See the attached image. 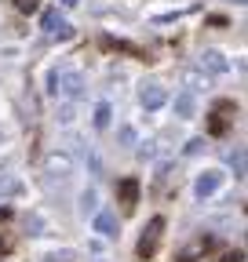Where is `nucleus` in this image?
Masks as SVG:
<instances>
[{
  "mask_svg": "<svg viewBox=\"0 0 248 262\" xmlns=\"http://www.w3.org/2000/svg\"><path fill=\"white\" fill-rule=\"evenodd\" d=\"M48 91L66 95L70 102H77V98H84V77L77 70H51L48 73Z\"/></svg>",
  "mask_w": 248,
  "mask_h": 262,
  "instance_id": "obj_1",
  "label": "nucleus"
},
{
  "mask_svg": "<svg viewBox=\"0 0 248 262\" xmlns=\"http://www.w3.org/2000/svg\"><path fill=\"white\" fill-rule=\"evenodd\" d=\"M161 233H164V219H161V215H153V219L146 222V229H142V237H139V248H135V251H139L142 258H150L153 251H157Z\"/></svg>",
  "mask_w": 248,
  "mask_h": 262,
  "instance_id": "obj_2",
  "label": "nucleus"
},
{
  "mask_svg": "<svg viewBox=\"0 0 248 262\" xmlns=\"http://www.w3.org/2000/svg\"><path fill=\"white\" fill-rule=\"evenodd\" d=\"M164 102H168V91H164V84H157V80H146V84L139 88V106H142L146 113L161 110Z\"/></svg>",
  "mask_w": 248,
  "mask_h": 262,
  "instance_id": "obj_3",
  "label": "nucleus"
},
{
  "mask_svg": "<svg viewBox=\"0 0 248 262\" xmlns=\"http://www.w3.org/2000/svg\"><path fill=\"white\" fill-rule=\"evenodd\" d=\"M40 29L48 33V37H55V40H70L73 37V26L58 15V8H51V11H44V18H40Z\"/></svg>",
  "mask_w": 248,
  "mask_h": 262,
  "instance_id": "obj_4",
  "label": "nucleus"
},
{
  "mask_svg": "<svg viewBox=\"0 0 248 262\" xmlns=\"http://www.w3.org/2000/svg\"><path fill=\"white\" fill-rule=\"evenodd\" d=\"M197 70L201 73H212V77H223V73H230V58L223 51L208 48V51H201V66H197Z\"/></svg>",
  "mask_w": 248,
  "mask_h": 262,
  "instance_id": "obj_5",
  "label": "nucleus"
},
{
  "mask_svg": "<svg viewBox=\"0 0 248 262\" xmlns=\"http://www.w3.org/2000/svg\"><path fill=\"white\" fill-rule=\"evenodd\" d=\"M44 175L48 179H70L73 175V157L70 153H51L44 160Z\"/></svg>",
  "mask_w": 248,
  "mask_h": 262,
  "instance_id": "obj_6",
  "label": "nucleus"
},
{
  "mask_svg": "<svg viewBox=\"0 0 248 262\" xmlns=\"http://www.w3.org/2000/svg\"><path fill=\"white\" fill-rule=\"evenodd\" d=\"M219 186H223V171H215V168H208V171H201V175L194 179V193H197V201L212 196Z\"/></svg>",
  "mask_w": 248,
  "mask_h": 262,
  "instance_id": "obj_7",
  "label": "nucleus"
},
{
  "mask_svg": "<svg viewBox=\"0 0 248 262\" xmlns=\"http://www.w3.org/2000/svg\"><path fill=\"white\" fill-rule=\"evenodd\" d=\"M172 110H175L179 120H190V117L197 113V98H194V91H179L175 102H172Z\"/></svg>",
  "mask_w": 248,
  "mask_h": 262,
  "instance_id": "obj_8",
  "label": "nucleus"
},
{
  "mask_svg": "<svg viewBox=\"0 0 248 262\" xmlns=\"http://www.w3.org/2000/svg\"><path fill=\"white\" fill-rule=\"evenodd\" d=\"M91 226H95V233H102V237H117V215L113 211H95L91 215Z\"/></svg>",
  "mask_w": 248,
  "mask_h": 262,
  "instance_id": "obj_9",
  "label": "nucleus"
},
{
  "mask_svg": "<svg viewBox=\"0 0 248 262\" xmlns=\"http://www.w3.org/2000/svg\"><path fill=\"white\" fill-rule=\"evenodd\" d=\"M237 110H234V102H215V110H212V131L219 135V131H226V124H230V117H234Z\"/></svg>",
  "mask_w": 248,
  "mask_h": 262,
  "instance_id": "obj_10",
  "label": "nucleus"
},
{
  "mask_svg": "<svg viewBox=\"0 0 248 262\" xmlns=\"http://www.w3.org/2000/svg\"><path fill=\"white\" fill-rule=\"evenodd\" d=\"M179 77H182V88H186V91H201V88H208V73H201V70H182Z\"/></svg>",
  "mask_w": 248,
  "mask_h": 262,
  "instance_id": "obj_11",
  "label": "nucleus"
},
{
  "mask_svg": "<svg viewBox=\"0 0 248 262\" xmlns=\"http://www.w3.org/2000/svg\"><path fill=\"white\" fill-rule=\"evenodd\" d=\"M135 196H139V182H135V179H124V182H120V201H124V208H135Z\"/></svg>",
  "mask_w": 248,
  "mask_h": 262,
  "instance_id": "obj_12",
  "label": "nucleus"
},
{
  "mask_svg": "<svg viewBox=\"0 0 248 262\" xmlns=\"http://www.w3.org/2000/svg\"><path fill=\"white\" fill-rule=\"evenodd\" d=\"M26 229H29V237H44V229H48L44 215H40V211H29V215H26Z\"/></svg>",
  "mask_w": 248,
  "mask_h": 262,
  "instance_id": "obj_13",
  "label": "nucleus"
},
{
  "mask_svg": "<svg viewBox=\"0 0 248 262\" xmlns=\"http://www.w3.org/2000/svg\"><path fill=\"white\" fill-rule=\"evenodd\" d=\"M110 120H113V106H110V102H99V106H95V117H91V124H95V127H110Z\"/></svg>",
  "mask_w": 248,
  "mask_h": 262,
  "instance_id": "obj_14",
  "label": "nucleus"
},
{
  "mask_svg": "<svg viewBox=\"0 0 248 262\" xmlns=\"http://www.w3.org/2000/svg\"><path fill=\"white\" fill-rule=\"evenodd\" d=\"M95 204H99V193L95 189H84L80 193V215H95Z\"/></svg>",
  "mask_w": 248,
  "mask_h": 262,
  "instance_id": "obj_15",
  "label": "nucleus"
},
{
  "mask_svg": "<svg viewBox=\"0 0 248 262\" xmlns=\"http://www.w3.org/2000/svg\"><path fill=\"white\" fill-rule=\"evenodd\" d=\"M230 168H234V179H244V149L241 146L230 153Z\"/></svg>",
  "mask_w": 248,
  "mask_h": 262,
  "instance_id": "obj_16",
  "label": "nucleus"
},
{
  "mask_svg": "<svg viewBox=\"0 0 248 262\" xmlns=\"http://www.w3.org/2000/svg\"><path fill=\"white\" fill-rule=\"evenodd\" d=\"M73 117H77V110H73V102H66V106H62V110L55 113V120H58V124H73Z\"/></svg>",
  "mask_w": 248,
  "mask_h": 262,
  "instance_id": "obj_17",
  "label": "nucleus"
},
{
  "mask_svg": "<svg viewBox=\"0 0 248 262\" xmlns=\"http://www.w3.org/2000/svg\"><path fill=\"white\" fill-rule=\"evenodd\" d=\"M117 139H120L124 146H135V127H128V124H120V131H117Z\"/></svg>",
  "mask_w": 248,
  "mask_h": 262,
  "instance_id": "obj_18",
  "label": "nucleus"
},
{
  "mask_svg": "<svg viewBox=\"0 0 248 262\" xmlns=\"http://www.w3.org/2000/svg\"><path fill=\"white\" fill-rule=\"evenodd\" d=\"M11 244H15L11 229H8V226H0V255H4V251H11Z\"/></svg>",
  "mask_w": 248,
  "mask_h": 262,
  "instance_id": "obj_19",
  "label": "nucleus"
},
{
  "mask_svg": "<svg viewBox=\"0 0 248 262\" xmlns=\"http://www.w3.org/2000/svg\"><path fill=\"white\" fill-rule=\"evenodd\" d=\"M182 153H186V157H197V153H204V139H190Z\"/></svg>",
  "mask_w": 248,
  "mask_h": 262,
  "instance_id": "obj_20",
  "label": "nucleus"
},
{
  "mask_svg": "<svg viewBox=\"0 0 248 262\" xmlns=\"http://www.w3.org/2000/svg\"><path fill=\"white\" fill-rule=\"evenodd\" d=\"M22 186L15 182V179H8V175H0V193H18Z\"/></svg>",
  "mask_w": 248,
  "mask_h": 262,
  "instance_id": "obj_21",
  "label": "nucleus"
},
{
  "mask_svg": "<svg viewBox=\"0 0 248 262\" xmlns=\"http://www.w3.org/2000/svg\"><path fill=\"white\" fill-rule=\"evenodd\" d=\"M37 4H40V0H15V8H18V11H33Z\"/></svg>",
  "mask_w": 248,
  "mask_h": 262,
  "instance_id": "obj_22",
  "label": "nucleus"
},
{
  "mask_svg": "<svg viewBox=\"0 0 248 262\" xmlns=\"http://www.w3.org/2000/svg\"><path fill=\"white\" fill-rule=\"evenodd\" d=\"M58 4H62V8H77V4H80V0H58Z\"/></svg>",
  "mask_w": 248,
  "mask_h": 262,
  "instance_id": "obj_23",
  "label": "nucleus"
},
{
  "mask_svg": "<svg viewBox=\"0 0 248 262\" xmlns=\"http://www.w3.org/2000/svg\"><path fill=\"white\" fill-rule=\"evenodd\" d=\"M226 4H244V0H226Z\"/></svg>",
  "mask_w": 248,
  "mask_h": 262,
  "instance_id": "obj_24",
  "label": "nucleus"
}]
</instances>
